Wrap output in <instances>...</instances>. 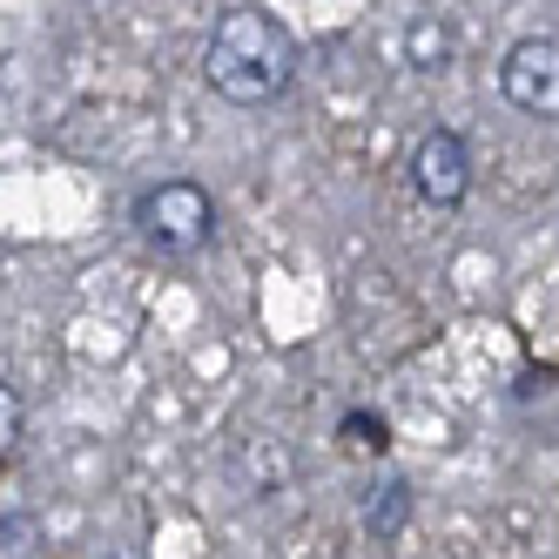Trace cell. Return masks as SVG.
Returning <instances> with one entry per match:
<instances>
[{"mask_svg": "<svg viewBox=\"0 0 559 559\" xmlns=\"http://www.w3.org/2000/svg\"><path fill=\"white\" fill-rule=\"evenodd\" d=\"M135 223L163 257H195L216 236V203L203 182H163L135 203Z\"/></svg>", "mask_w": 559, "mask_h": 559, "instance_id": "cell-2", "label": "cell"}, {"mask_svg": "<svg viewBox=\"0 0 559 559\" xmlns=\"http://www.w3.org/2000/svg\"><path fill=\"white\" fill-rule=\"evenodd\" d=\"M337 438H344V452H365V459H384V452H391V425L371 418V412H350V418L337 425Z\"/></svg>", "mask_w": 559, "mask_h": 559, "instance_id": "cell-7", "label": "cell"}, {"mask_svg": "<svg viewBox=\"0 0 559 559\" xmlns=\"http://www.w3.org/2000/svg\"><path fill=\"white\" fill-rule=\"evenodd\" d=\"M0 552H41V519H27V512L0 519Z\"/></svg>", "mask_w": 559, "mask_h": 559, "instance_id": "cell-8", "label": "cell"}, {"mask_svg": "<svg viewBox=\"0 0 559 559\" xmlns=\"http://www.w3.org/2000/svg\"><path fill=\"white\" fill-rule=\"evenodd\" d=\"M499 88L519 115H539V122H559V41L546 34H526L512 41L499 61Z\"/></svg>", "mask_w": 559, "mask_h": 559, "instance_id": "cell-3", "label": "cell"}, {"mask_svg": "<svg viewBox=\"0 0 559 559\" xmlns=\"http://www.w3.org/2000/svg\"><path fill=\"white\" fill-rule=\"evenodd\" d=\"M405 61H412L418 74H438V68L452 61V27L431 21V14H418V21L405 27Z\"/></svg>", "mask_w": 559, "mask_h": 559, "instance_id": "cell-6", "label": "cell"}, {"mask_svg": "<svg viewBox=\"0 0 559 559\" xmlns=\"http://www.w3.org/2000/svg\"><path fill=\"white\" fill-rule=\"evenodd\" d=\"M21 425H27V412H21V397H14V384H0V452H14V438H21Z\"/></svg>", "mask_w": 559, "mask_h": 559, "instance_id": "cell-9", "label": "cell"}, {"mask_svg": "<svg viewBox=\"0 0 559 559\" xmlns=\"http://www.w3.org/2000/svg\"><path fill=\"white\" fill-rule=\"evenodd\" d=\"M203 74H210V88L236 108H263L290 88V74H297V41H290V27L276 21L270 8H229L210 34V48H203Z\"/></svg>", "mask_w": 559, "mask_h": 559, "instance_id": "cell-1", "label": "cell"}, {"mask_svg": "<svg viewBox=\"0 0 559 559\" xmlns=\"http://www.w3.org/2000/svg\"><path fill=\"white\" fill-rule=\"evenodd\" d=\"M412 189L425 195L431 210H459L465 189H472V148H465V135H452V129L418 135V148H412Z\"/></svg>", "mask_w": 559, "mask_h": 559, "instance_id": "cell-4", "label": "cell"}, {"mask_svg": "<svg viewBox=\"0 0 559 559\" xmlns=\"http://www.w3.org/2000/svg\"><path fill=\"white\" fill-rule=\"evenodd\" d=\"M357 526H365L371 539H397V533H405L412 526V478H397V472L371 478L365 499H357Z\"/></svg>", "mask_w": 559, "mask_h": 559, "instance_id": "cell-5", "label": "cell"}]
</instances>
